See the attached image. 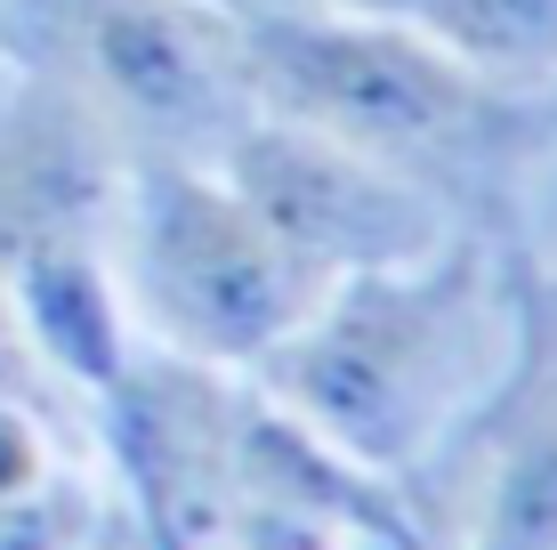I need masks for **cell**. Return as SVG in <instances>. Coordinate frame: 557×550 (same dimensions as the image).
Wrapping results in <instances>:
<instances>
[{
	"instance_id": "cell-1",
	"label": "cell",
	"mask_w": 557,
	"mask_h": 550,
	"mask_svg": "<svg viewBox=\"0 0 557 550\" xmlns=\"http://www.w3.org/2000/svg\"><path fill=\"white\" fill-rule=\"evenodd\" d=\"M525 227H460L412 268L332 276L323 300L259 356V396L348 462L420 469L460 438L517 349Z\"/></svg>"
},
{
	"instance_id": "cell-2",
	"label": "cell",
	"mask_w": 557,
	"mask_h": 550,
	"mask_svg": "<svg viewBox=\"0 0 557 550\" xmlns=\"http://www.w3.org/2000/svg\"><path fill=\"white\" fill-rule=\"evenodd\" d=\"M235 57L259 113H283V122L356 146L363 162L436 195L460 227H525L517 186L557 146L542 98L469 73L412 16H356V9L235 16Z\"/></svg>"
},
{
	"instance_id": "cell-3",
	"label": "cell",
	"mask_w": 557,
	"mask_h": 550,
	"mask_svg": "<svg viewBox=\"0 0 557 550\" xmlns=\"http://www.w3.org/2000/svg\"><path fill=\"white\" fill-rule=\"evenodd\" d=\"M113 211L129 219V300L153 340L195 365L251 372L332 283L283 252L210 162L138 155Z\"/></svg>"
},
{
	"instance_id": "cell-4",
	"label": "cell",
	"mask_w": 557,
	"mask_h": 550,
	"mask_svg": "<svg viewBox=\"0 0 557 550\" xmlns=\"http://www.w3.org/2000/svg\"><path fill=\"white\" fill-rule=\"evenodd\" d=\"M0 57L57 73L129 146V162H210L259 113L235 16L210 0H0Z\"/></svg>"
},
{
	"instance_id": "cell-5",
	"label": "cell",
	"mask_w": 557,
	"mask_h": 550,
	"mask_svg": "<svg viewBox=\"0 0 557 550\" xmlns=\"http://www.w3.org/2000/svg\"><path fill=\"white\" fill-rule=\"evenodd\" d=\"M226 186L259 211V227L299 252L315 276H356V268H412L436 243L460 235V219L412 179L363 162L356 146L323 138L283 113H251L235 138L210 155Z\"/></svg>"
},
{
	"instance_id": "cell-6",
	"label": "cell",
	"mask_w": 557,
	"mask_h": 550,
	"mask_svg": "<svg viewBox=\"0 0 557 550\" xmlns=\"http://www.w3.org/2000/svg\"><path fill=\"white\" fill-rule=\"evenodd\" d=\"M129 146L57 73L16 65L0 106V276L57 235H98L122 203Z\"/></svg>"
},
{
	"instance_id": "cell-7",
	"label": "cell",
	"mask_w": 557,
	"mask_h": 550,
	"mask_svg": "<svg viewBox=\"0 0 557 550\" xmlns=\"http://www.w3.org/2000/svg\"><path fill=\"white\" fill-rule=\"evenodd\" d=\"M0 300H9V325L25 332V349L65 389L106 396L129 372V356H138V340H129V292L106 268L98 235H57L41 252H25L0 276Z\"/></svg>"
},
{
	"instance_id": "cell-8",
	"label": "cell",
	"mask_w": 557,
	"mask_h": 550,
	"mask_svg": "<svg viewBox=\"0 0 557 550\" xmlns=\"http://www.w3.org/2000/svg\"><path fill=\"white\" fill-rule=\"evenodd\" d=\"M412 25L502 89H557V0H412Z\"/></svg>"
},
{
	"instance_id": "cell-9",
	"label": "cell",
	"mask_w": 557,
	"mask_h": 550,
	"mask_svg": "<svg viewBox=\"0 0 557 550\" xmlns=\"http://www.w3.org/2000/svg\"><path fill=\"white\" fill-rule=\"evenodd\" d=\"M73 550H146V535H138V518H129L122 502H106L98 518H89V535L73 542Z\"/></svg>"
},
{
	"instance_id": "cell-10",
	"label": "cell",
	"mask_w": 557,
	"mask_h": 550,
	"mask_svg": "<svg viewBox=\"0 0 557 550\" xmlns=\"http://www.w3.org/2000/svg\"><path fill=\"white\" fill-rule=\"evenodd\" d=\"M226 16H275V9H323V0H210Z\"/></svg>"
},
{
	"instance_id": "cell-11",
	"label": "cell",
	"mask_w": 557,
	"mask_h": 550,
	"mask_svg": "<svg viewBox=\"0 0 557 550\" xmlns=\"http://www.w3.org/2000/svg\"><path fill=\"white\" fill-rule=\"evenodd\" d=\"M323 9H356V16H412V0H323Z\"/></svg>"
},
{
	"instance_id": "cell-12",
	"label": "cell",
	"mask_w": 557,
	"mask_h": 550,
	"mask_svg": "<svg viewBox=\"0 0 557 550\" xmlns=\"http://www.w3.org/2000/svg\"><path fill=\"white\" fill-rule=\"evenodd\" d=\"M542 122H549V138H557V89H549V98H542Z\"/></svg>"
}]
</instances>
